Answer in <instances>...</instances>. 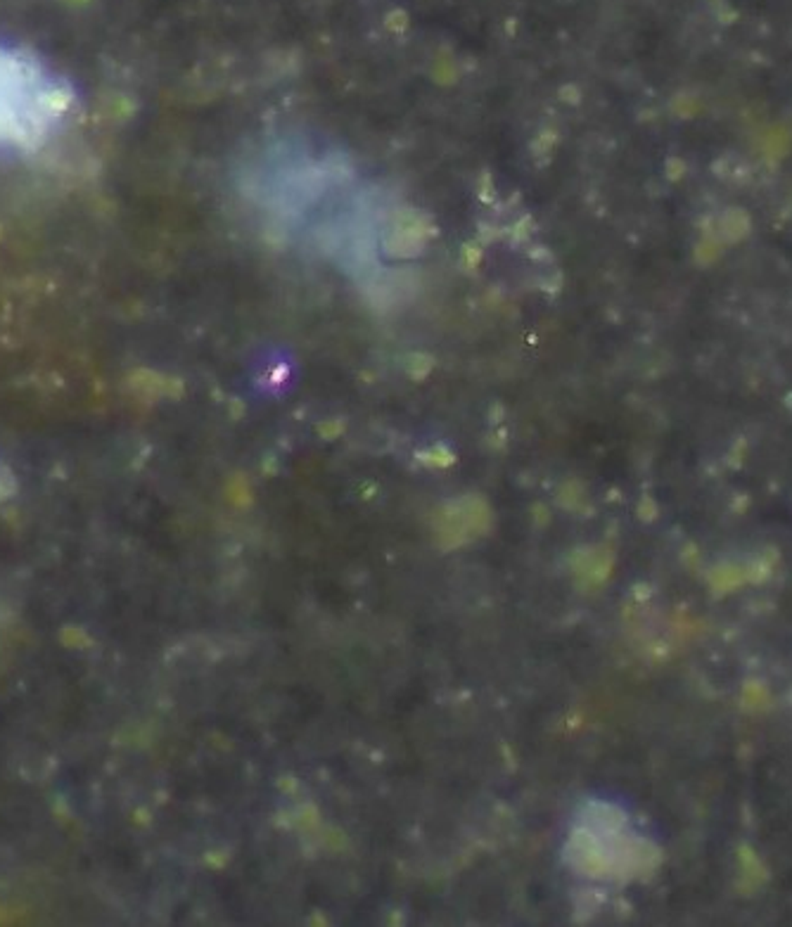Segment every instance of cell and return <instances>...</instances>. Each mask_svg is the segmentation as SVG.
Instances as JSON below:
<instances>
[{"mask_svg":"<svg viewBox=\"0 0 792 927\" xmlns=\"http://www.w3.org/2000/svg\"><path fill=\"white\" fill-rule=\"evenodd\" d=\"M13 491H14V479L13 475H10V470L7 468H3L0 465V501L7 496H13Z\"/></svg>","mask_w":792,"mask_h":927,"instance_id":"3","label":"cell"},{"mask_svg":"<svg viewBox=\"0 0 792 927\" xmlns=\"http://www.w3.org/2000/svg\"><path fill=\"white\" fill-rule=\"evenodd\" d=\"M71 105V91L33 58L0 46V145L33 150Z\"/></svg>","mask_w":792,"mask_h":927,"instance_id":"1","label":"cell"},{"mask_svg":"<svg viewBox=\"0 0 792 927\" xmlns=\"http://www.w3.org/2000/svg\"><path fill=\"white\" fill-rule=\"evenodd\" d=\"M62 641H65L67 645H77V648H88L91 645V638H88V633L84 632V629H65L62 632Z\"/></svg>","mask_w":792,"mask_h":927,"instance_id":"2","label":"cell"}]
</instances>
